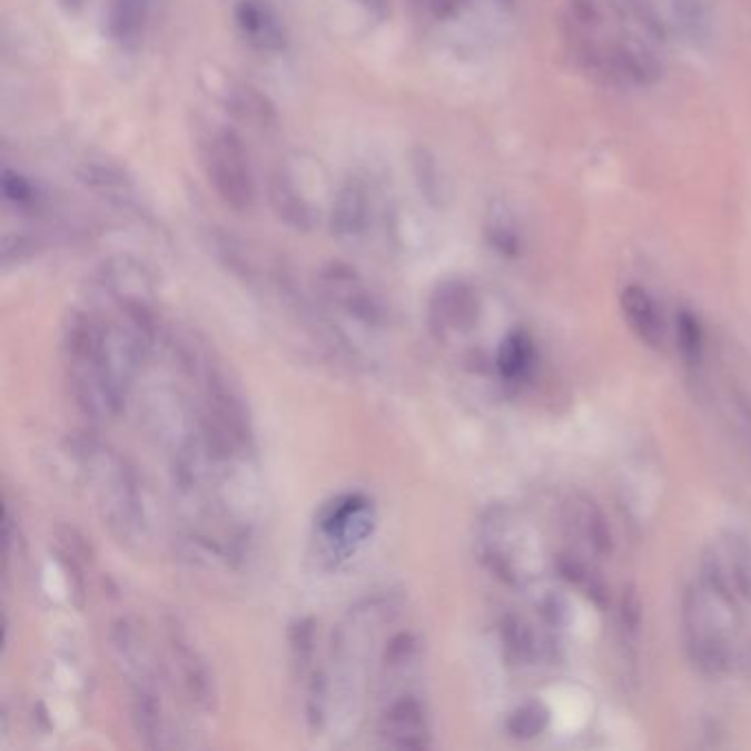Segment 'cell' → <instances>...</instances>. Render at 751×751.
<instances>
[{"label":"cell","instance_id":"6da1fadb","mask_svg":"<svg viewBox=\"0 0 751 751\" xmlns=\"http://www.w3.org/2000/svg\"><path fill=\"white\" fill-rule=\"evenodd\" d=\"M73 454L112 536L137 542L144 534V507L132 470L98 438H80Z\"/></svg>","mask_w":751,"mask_h":751},{"label":"cell","instance_id":"7a4b0ae2","mask_svg":"<svg viewBox=\"0 0 751 751\" xmlns=\"http://www.w3.org/2000/svg\"><path fill=\"white\" fill-rule=\"evenodd\" d=\"M65 366L78 408L91 419H112L123 399L110 384L98 344V318L71 312L65 326Z\"/></svg>","mask_w":751,"mask_h":751},{"label":"cell","instance_id":"3957f363","mask_svg":"<svg viewBox=\"0 0 751 751\" xmlns=\"http://www.w3.org/2000/svg\"><path fill=\"white\" fill-rule=\"evenodd\" d=\"M208 172L218 197L236 213L254 206L256 188L249 155L234 130H218L208 146Z\"/></svg>","mask_w":751,"mask_h":751},{"label":"cell","instance_id":"277c9868","mask_svg":"<svg viewBox=\"0 0 751 751\" xmlns=\"http://www.w3.org/2000/svg\"><path fill=\"white\" fill-rule=\"evenodd\" d=\"M373 523H375V516H373V507L368 498L359 494H350L324 507L323 516H320V532H323L326 546L333 551V555L346 557L364 540H368L373 532Z\"/></svg>","mask_w":751,"mask_h":751},{"label":"cell","instance_id":"5b68a950","mask_svg":"<svg viewBox=\"0 0 751 751\" xmlns=\"http://www.w3.org/2000/svg\"><path fill=\"white\" fill-rule=\"evenodd\" d=\"M320 289L330 305H335L350 318L368 326L384 323V309L379 300L350 267L339 263L328 265L320 274Z\"/></svg>","mask_w":751,"mask_h":751},{"label":"cell","instance_id":"8992f818","mask_svg":"<svg viewBox=\"0 0 751 751\" xmlns=\"http://www.w3.org/2000/svg\"><path fill=\"white\" fill-rule=\"evenodd\" d=\"M379 739L395 750H426L429 725L422 699L406 692L393 699L379 717Z\"/></svg>","mask_w":751,"mask_h":751},{"label":"cell","instance_id":"52a82bcc","mask_svg":"<svg viewBox=\"0 0 751 751\" xmlns=\"http://www.w3.org/2000/svg\"><path fill=\"white\" fill-rule=\"evenodd\" d=\"M476 320L478 298L470 285L461 280H447L436 287L429 300V324L441 339L447 335L467 333Z\"/></svg>","mask_w":751,"mask_h":751},{"label":"cell","instance_id":"ba28073f","mask_svg":"<svg viewBox=\"0 0 751 751\" xmlns=\"http://www.w3.org/2000/svg\"><path fill=\"white\" fill-rule=\"evenodd\" d=\"M168 648L175 661V668L179 670L181 685L192 703H197L204 710H210L215 703V681L213 674L201 656V652L188 640V635L181 631L179 624H170L168 629Z\"/></svg>","mask_w":751,"mask_h":751},{"label":"cell","instance_id":"9c48e42d","mask_svg":"<svg viewBox=\"0 0 751 751\" xmlns=\"http://www.w3.org/2000/svg\"><path fill=\"white\" fill-rule=\"evenodd\" d=\"M236 24L251 47L269 53L285 49L287 38L280 18L265 0H240L236 4Z\"/></svg>","mask_w":751,"mask_h":751},{"label":"cell","instance_id":"30bf717a","mask_svg":"<svg viewBox=\"0 0 751 751\" xmlns=\"http://www.w3.org/2000/svg\"><path fill=\"white\" fill-rule=\"evenodd\" d=\"M368 227V199L359 184H346L339 188L333 210L330 229L339 238H355Z\"/></svg>","mask_w":751,"mask_h":751},{"label":"cell","instance_id":"8fae6325","mask_svg":"<svg viewBox=\"0 0 751 751\" xmlns=\"http://www.w3.org/2000/svg\"><path fill=\"white\" fill-rule=\"evenodd\" d=\"M622 309L631 328L638 333L642 342L650 346H659L663 342L661 314L644 287L638 285L626 287L622 294Z\"/></svg>","mask_w":751,"mask_h":751},{"label":"cell","instance_id":"7c38bea8","mask_svg":"<svg viewBox=\"0 0 751 751\" xmlns=\"http://www.w3.org/2000/svg\"><path fill=\"white\" fill-rule=\"evenodd\" d=\"M269 201H271V208L276 210V215L280 216L287 225H291L300 231H309L314 227V223H316L314 210L303 199V195H298V190L289 181V177H285V175L271 177Z\"/></svg>","mask_w":751,"mask_h":751},{"label":"cell","instance_id":"4fadbf2b","mask_svg":"<svg viewBox=\"0 0 751 751\" xmlns=\"http://www.w3.org/2000/svg\"><path fill=\"white\" fill-rule=\"evenodd\" d=\"M229 110L254 128H269L276 123V108L254 87L238 85L227 96Z\"/></svg>","mask_w":751,"mask_h":751},{"label":"cell","instance_id":"5bb4252c","mask_svg":"<svg viewBox=\"0 0 751 751\" xmlns=\"http://www.w3.org/2000/svg\"><path fill=\"white\" fill-rule=\"evenodd\" d=\"M485 229H487L485 234H487L490 245H492L498 254H503V256H507V258H514V256L521 254V247H523L521 231H518V227H516L514 216L510 215V210H507L503 204H498V206L492 208Z\"/></svg>","mask_w":751,"mask_h":751},{"label":"cell","instance_id":"9a60e30c","mask_svg":"<svg viewBox=\"0 0 751 751\" xmlns=\"http://www.w3.org/2000/svg\"><path fill=\"white\" fill-rule=\"evenodd\" d=\"M146 22V0H112L110 9V31L123 42H137L144 33Z\"/></svg>","mask_w":751,"mask_h":751},{"label":"cell","instance_id":"2e32d148","mask_svg":"<svg viewBox=\"0 0 751 751\" xmlns=\"http://www.w3.org/2000/svg\"><path fill=\"white\" fill-rule=\"evenodd\" d=\"M532 355H534V348H532V339L527 337V333L523 330L510 333L501 342V348L496 355V368L505 379H516L527 370Z\"/></svg>","mask_w":751,"mask_h":751},{"label":"cell","instance_id":"e0dca14e","mask_svg":"<svg viewBox=\"0 0 751 751\" xmlns=\"http://www.w3.org/2000/svg\"><path fill=\"white\" fill-rule=\"evenodd\" d=\"M571 510L575 512L573 525L580 527V532L597 551L606 553L611 549V532H609V525H606L602 512L595 507V503L589 501V498H582L580 503H573Z\"/></svg>","mask_w":751,"mask_h":751},{"label":"cell","instance_id":"ac0fdd59","mask_svg":"<svg viewBox=\"0 0 751 751\" xmlns=\"http://www.w3.org/2000/svg\"><path fill=\"white\" fill-rule=\"evenodd\" d=\"M549 721H551V712L542 703L532 701L512 712L507 721V730L514 739L530 741V739L540 737L549 728Z\"/></svg>","mask_w":751,"mask_h":751},{"label":"cell","instance_id":"d6986e66","mask_svg":"<svg viewBox=\"0 0 751 751\" xmlns=\"http://www.w3.org/2000/svg\"><path fill=\"white\" fill-rule=\"evenodd\" d=\"M291 642V654H294V665L298 668L300 674H312V663H314V652H316V629L312 620H303L291 629L289 635Z\"/></svg>","mask_w":751,"mask_h":751},{"label":"cell","instance_id":"ffe728a7","mask_svg":"<svg viewBox=\"0 0 751 751\" xmlns=\"http://www.w3.org/2000/svg\"><path fill=\"white\" fill-rule=\"evenodd\" d=\"M676 337L681 353L688 362H699L701 348H703V330L699 320L690 312H681L676 316Z\"/></svg>","mask_w":751,"mask_h":751},{"label":"cell","instance_id":"44dd1931","mask_svg":"<svg viewBox=\"0 0 751 751\" xmlns=\"http://www.w3.org/2000/svg\"><path fill=\"white\" fill-rule=\"evenodd\" d=\"M732 555V577L737 582V589L751 600V546L748 542L739 540L730 546Z\"/></svg>","mask_w":751,"mask_h":751},{"label":"cell","instance_id":"7402d4cb","mask_svg":"<svg viewBox=\"0 0 751 751\" xmlns=\"http://www.w3.org/2000/svg\"><path fill=\"white\" fill-rule=\"evenodd\" d=\"M2 192L7 201L18 204V206H27L33 201V186L24 177L11 170H4L2 175Z\"/></svg>","mask_w":751,"mask_h":751},{"label":"cell","instance_id":"603a6c76","mask_svg":"<svg viewBox=\"0 0 751 751\" xmlns=\"http://www.w3.org/2000/svg\"><path fill=\"white\" fill-rule=\"evenodd\" d=\"M417 166V177H419V184H422V190L428 195V199H441L443 197V181L436 179V168L432 164L426 152H422V157L415 161Z\"/></svg>","mask_w":751,"mask_h":751},{"label":"cell","instance_id":"cb8c5ba5","mask_svg":"<svg viewBox=\"0 0 751 751\" xmlns=\"http://www.w3.org/2000/svg\"><path fill=\"white\" fill-rule=\"evenodd\" d=\"M622 620H624V629H629L631 633H638L640 622H642V602L633 589H629V593L624 595Z\"/></svg>","mask_w":751,"mask_h":751}]
</instances>
